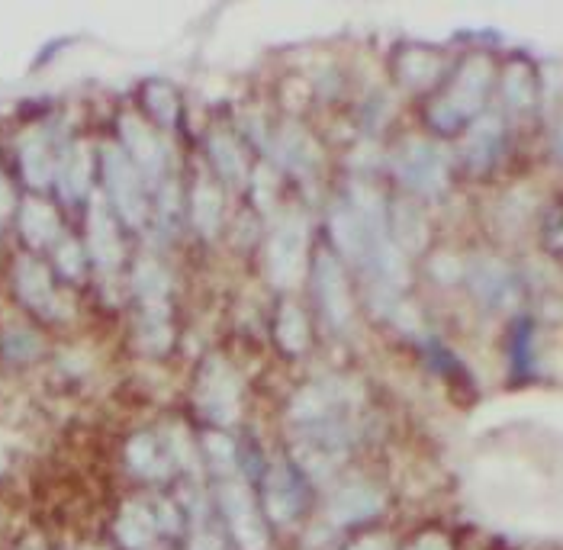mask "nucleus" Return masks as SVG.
<instances>
[{
  "label": "nucleus",
  "instance_id": "f3484780",
  "mask_svg": "<svg viewBox=\"0 0 563 550\" xmlns=\"http://www.w3.org/2000/svg\"><path fill=\"white\" fill-rule=\"evenodd\" d=\"M210 158H213V168L219 171V177L226 184H242L248 177V165H245V155L242 148L232 142V136H210Z\"/></svg>",
  "mask_w": 563,
  "mask_h": 550
},
{
  "label": "nucleus",
  "instance_id": "f03ea898",
  "mask_svg": "<svg viewBox=\"0 0 563 550\" xmlns=\"http://www.w3.org/2000/svg\"><path fill=\"white\" fill-rule=\"evenodd\" d=\"M268 274L280 290H290L306 274V222L303 216H284L268 245Z\"/></svg>",
  "mask_w": 563,
  "mask_h": 550
},
{
  "label": "nucleus",
  "instance_id": "20e7f679",
  "mask_svg": "<svg viewBox=\"0 0 563 550\" xmlns=\"http://www.w3.org/2000/svg\"><path fill=\"white\" fill-rule=\"evenodd\" d=\"M239 399H242L239 380H235V374L226 364L210 361L203 367L200 390H197V403L203 415H210L219 425H229L235 422V415H239Z\"/></svg>",
  "mask_w": 563,
  "mask_h": 550
},
{
  "label": "nucleus",
  "instance_id": "a211bd4d",
  "mask_svg": "<svg viewBox=\"0 0 563 550\" xmlns=\"http://www.w3.org/2000/svg\"><path fill=\"white\" fill-rule=\"evenodd\" d=\"M380 509V499L370 493L367 486H345L342 493H338L332 499V522H354V518H367L370 512H377Z\"/></svg>",
  "mask_w": 563,
  "mask_h": 550
},
{
  "label": "nucleus",
  "instance_id": "39448f33",
  "mask_svg": "<svg viewBox=\"0 0 563 550\" xmlns=\"http://www.w3.org/2000/svg\"><path fill=\"white\" fill-rule=\"evenodd\" d=\"M351 390L345 383L338 380H319V383H309L306 390L293 399L290 406V415L293 422H300L303 428L306 425H319L325 419H338V412H342L348 403H351Z\"/></svg>",
  "mask_w": 563,
  "mask_h": 550
},
{
  "label": "nucleus",
  "instance_id": "1a4fd4ad",
  "mask_svg": "<svg viewBox=\"0 0 563 550\" xmlns=\"http://www.w3.org/2000/svg\"><path fill=\"white\" fill-rule=\"evenodd\" d=\"M17 293L26 306H33L39 312H52L55 309V290H52V277L49 271L33 258H20L17 264Z\"/></svg>",
  "mask_w": 563,
  "mask_h": 550
},
{
  "label": "nucleus",
  "instance_id": "2eb2a0df",
  "mask_svg": "<svg viewBox=\"0 0 563 550\" xmlns=\"http://www.w3.org/2000/svg\"><path fill=\"white\" fill-rule=\"evenodd\" d=\"M132 287L142 309H168V274L155 261H142L132 274Z\"/></svg>",
  "mask_w": 563,
  "mask_h": 550
},
{
  "label": "nucleus",
  "instance_id": "cd10ccee",
  "mask_svg": "<svg viewBox=\"0 0 563 550\" xmlns=\"http://www.w3.org/2000/svg\"><path fill=\"white\" fill-rule=\"evenodd\" d=\"M416 550H448V547H444V541L441 538H425Z\"/></svg>",
  "mask_w": 563,
  "mask_h": 550
},
{
  "label": "nucleus",
  "instance_id": "9b49d317",
  "mask_svg": "<svg viewBox=\"0 0 563 550\" xmlns=\"http://www.w3.org/2000/svg\"><path fill=\"white\" fill-rule=\"evenodd\" d=\"M277 158H280V165H284L287 171H296V174H309V171L319 168V148H316V142L309 139L303 129H296V126L280 129V136H277Z\"/></svg>",
  "mask_w": 563,
  "mask_h": 550
},
{
  "label": "nucleus",
  "instance_id": "ddd939ff",
  "mask_svg": "<svg viewBox=\"0 0 563 550\" xmlns=\"http://www.w3.org/2000/svg\"><path fill=\"white\" fill-rule=\"evenodd\" d=\"M190 213H194V226L200 235L213 239L222 226V193L213 181L200 177L194 187V200H190Z\"/></svg>",
  "mask_w": 563,
  "mask_h": 550
},
{
  "label": "nucleus",
  "instance_id": "b1692460",
  "mask_svg": "<svg viewBox=\"0 0 563 550\" xmlns=\"http://www.w3.org/2000/svg\"><path fill=\"white\" fill-rule=\"evenodd\" d=\"M145 97H148V107H152V113H155V123L161 129H171L174 120H177V97H174L171 87L168 84H152L145 91Z\"/></svg>",
  "mask_w": 563,
  "mask_h": 550
},
{
  "label": "nucleus",
  "instance_id": "4be33fe9",
  "mask_svg": "<svg viewBox=\"0 0 563 550\" xmlns=\"http://www.w3.org/2000/svg\"><path fill=\"white\" fill-rule=\"evenodd\" d=\"M277 338L280 345H284V351H293L300 354L306 348L309 341V325H306V316L296 306H284V312H280L277 319Z\"/></svg>",
  "mask_w": 563,
  "mask_h": 550
},
{
  "label": "nucleus",
  "instance_id": "412c9836",
  "mask_svg": "<svg viewBox=\"0 0 563 550\" xmlns=\"http://www.w3.org/2000/svg\"><path fill=\"white\" fill-rule=\"evenodd\" d=\"M87 177H91V152H87V145L81 142L71 152L68 165L62 171V193H65V200L84 197V193H87Z\"/></svg>",
  "mask_w": 563,
  "mask_h": 550
},
{
  "label": "nucleus",
  "instance_id": "393cba45",
  "mask_svg": "<svg viewBox=\"0 0 563 550\" xmlns=\"http://www.w3.org/2000/svg\"><path fill=\"white\" fill-rule=\"evenodd\" d=\"M4 351L10 354L13 361H29L33 354L39 351V341L33 332H26V329H13L4 335Z\"/></svg>",
  "mask_w": 563,
  "mask_h": 550
},
{
  "label": "nucleus",
  "instance_id": "7ed1b4c3",
  "mask_svg": "<svg viewBox=\"0 0 563 550\" xmlns=\"http://www.w3.org/2000/svg\"><path fill=\"white\" fill-rule=\"evenodd\" d=\"M120 136H123V152L136 165V171L145 177L152 187H161L168 181V148L161 139L148 129L139 116L126 113L120 120Z\"/></svg>",
  "mask_w": 563,
  "mask_h": 550
},
{
  "label": "nucleus",
  "instance_id": "6ab92c4d",
  "mask_svg": "<svg viewBox=\"0 0 563 550\" xmlns=\"http://www.w3.org/2000/svg\"><path fill=\"white\" fill-rule=\"evenodd\" d=\"M126 457H129V467L139 473V477H165L168 473V457L161 454V448L155 444L152 435H136L129 441L126 448Z\"/></svg>",
  "mask_w": 563,
  "mask_h": 550
},
{
  "label": "nucleus",
  "instance_id": "f257e3e1",
  "mask_svg": "<svg viewBox=\"0 0 563 550\" xmlns=\"http://www.w3.org/2000/svg\"><path fill=\"white\" fill-rule=\"evenodd\" d=\"M100 165H103V184L116 206V213L123 216L126 226L142 229L148 219V200H145V184L136 165L129 161V155L116 145H103L100 148Z\"/></svg>",
  "mask_w": 563,
  "mask_h": 550
},
{
  "label": "nucleus",
  "instance_id": "423d86ee",
  "mask_svg": "<svg viewBox=\"0 0 563 550\" xmlns=\"http://www.w3.org/2000/svg\"><path fill=\"white\" fill-rule=\"evenodd\" d=\"M313 277H316V296H319L325 319L342 329V325H348V319H351V296H348L342 267H338V261L329 255V251H319L316 255Z\"/></svg>",
  "mask_w": 563,
  "mask_h": 550
},
{
  "label": "nucleus",
  "instance_id": "5701e85b",
  "mask_svg": "<svg viewBox=\"0 0 563 550\" xmlns=\"http://www.w3.org/2000/svg\"><path fill=\"white\" fill-rule=\"evenodd\" d=\"M399 171H403V177L409 184L416 187H428L438 177V158L428 152V148L416 145L412 152L403 158V165H399Z\"/></svg>",
  "mask_w": 563,
  "mask_h": 550
},
{
  "label": "nucleus",
  "instance_id": "4468645a",
  "mask_svg": "<svg viewBox=\"0 0 563 550\" xmlns=\"http://www.w3.org/2000/svg\"><path fill=\"white\" fill-rule=\"evenodd\" d=\"M20 229H23V239L33 245V248H42L49 245L55 235H58V216L49 203L42 200H26L23 203V213H20Z\"/></svg>",
  "mask_w": 563,
  "mask_h": 550
},
{
  "label": "nucleus",
  "instance_id": "9d476101",
  "mask_svg": "<svg viewBox=\"0 0 563 550\" xmlns=\"http://www.w3.org/2000/svg\"><path fill=\"white\" fill-rule=\"evenodd\" d=\"M264 499H268V512L277 518V522H290V518L300 512V505H303L300 483H296V477L287 467H274L268 473V483H264Z\"/></svg>",
  "mask_w": 563,
  "mask_h": 550
},
{
  "label": "nucleus",
  "instance_id": "0eeeda50",
  "mask_svg": "<svg viewBox=\"0 0 563 550\" xmlns=\"http://www.w3.org/2000/svg\"><path fill=\"white\" fill-rule=\"evenodd\" d=\"M87 245H91V258L103 274H113L123 264V245L103 197H94L91 210H87Z\"/></svg>",
  "mask_w": 563,
  "mask_h": 550
},
{
  "label": "nucleus",
  "instance_id": "bb28decb",
  "mask_svg": "<svg viewBox=\"0 0 563 550\" xmlns=\"http://www.w3.org/2000/svg\"><path fill=\"white\" fill-rule=\"evenodd\" d=\"M10 210H13V193H10V187L0 181V226H4V219L10 216Z\"/></svg>",
  "mask_w": 563,
  "mask_h": 550
},
{
  "label": "nucleus",
  "instance_id": "6e6552de",
  "mask_svg": "<svg viewBox=\"0 0 563 550\" xmlns=\"http://www.w3.org/2000/svg\"><path fill=\"white\" fill-rule=\"evenodd\" d=\"M219 499H222V512H226L229 528L235 538H239V544L245 550H264V531L258 522L255 502H251V496L242 489V483H222Z\"/></svg>",
  "mask_w": 563,
  "mask_h": 550
},
{
  "label": "nucleus",
  "instance_id": "a878e982",
  "mask_svg": "<svg viewBox=\"0 0 563 550\" xmlns=\"http://www.w3.org/2000/svg\"><path fill=\"white\" fill-rule=\"evenodd\" d=\"M55 264H58V271H62L65 277H81V271H84V255H81L78 242L65 239L62 245H58V248H55Z\"/></svg>",
  "mask_w": 563,
  "mask_h": 550
},
{
  "label": "nucleus",
  "instance_id": "c85d7f7f",
  "mask_svg": "<svg viewBox=\"0 0 563 550\" xmlns=\"http://www.w3.org/2000/svg\"><path fill=\"white\" fill-rule=\"evenodd\" d=\"M354 550H380L377 544H364V547H354Z\"/></svg>",
  "mask_w": 563,
  "mask_h": 550
},
{
  "label": "nucleus",
  "instance_id": "aec40b11",
  "mask_svg": "<svg viewBox=\"0 0 563 550\" xmlns=\"http://www.w3.org/2000/svg\"><path fill=\"white\" fill-rule=\"evenodd\" d=\"M155 515L145 509V505L132 502L123 509V518H120V541L132 550H145L148 541H152L155 534Z\"/></svg>",
  "mask_w": 563,
  "mask_h": 550
},
{
  "label": "nucleus",
  "instance_id": "f8f14e48",
  "mask_svg": "<svg viewBox=\"0 0 563 550\" xmlns=\"http://www.w3.org/2000/svg\"><path fill=\"white\" fill-rule=\"evenodd\" d=\"M20 165L33 187H46L52 181V148L39 129H29L20 139Z\"/></svg>",
  "mask_w": 563,
  "mask_h": 550
},
{
  "label": "nucleus",
  "instance_id": "dca6fc26",
  "mask_svg": "<svg viewBox=\"0 0 563 550\" xmlns=\"http://www.w3.org/2000/svg\"><path fill=\"white\" fill-rule=\"evenodd\" d=\"M332 239L335 245L345 251L348 258L361 264V251H364V229L358 213L351 210V203H338L332 210Z\"/></svg>",
  "mask_w": 563,
  "mask_h": 550
}]
</instances>
